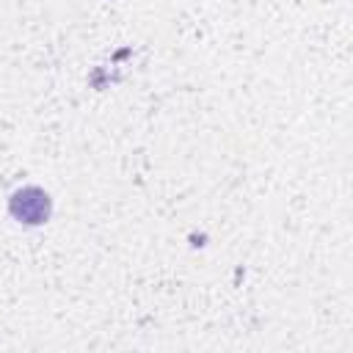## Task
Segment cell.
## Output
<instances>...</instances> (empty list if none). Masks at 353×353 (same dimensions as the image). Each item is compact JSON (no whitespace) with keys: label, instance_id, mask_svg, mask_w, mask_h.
<instances>
[{"label":"cell","instance_id":"obj_1","mask_svg":"<svg viewBox=\"0 0 353 353\" xmlns=\"http://www.w3.org/2000/svg\"><path fill=\"white\" fill-rule=\"evenodd\" d=\"M50 210H52V201L50 196L36 188V185H28V188H19L11 193L8 199V212L19 221V223H28V226H39L50 218Z\"/></svg>","mask_w":353,"mask_h":353}]
</instances>
